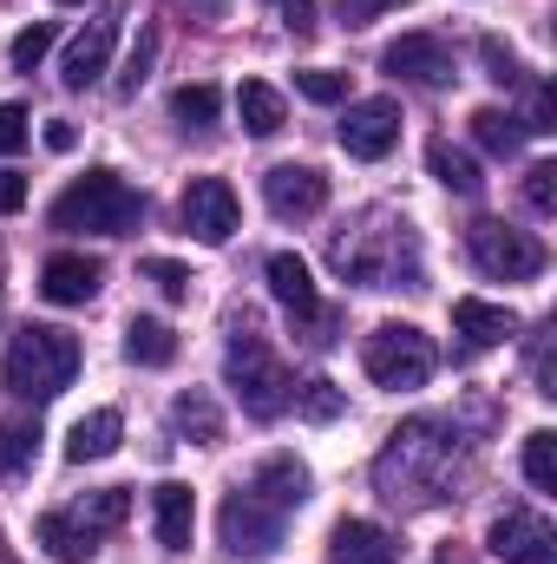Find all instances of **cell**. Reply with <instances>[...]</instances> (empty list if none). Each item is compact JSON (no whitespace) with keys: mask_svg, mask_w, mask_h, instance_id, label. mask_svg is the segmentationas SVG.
I'll return each instance as SVG.
<instances>
[{"mask_svg":"<svg viewBox=\"0 0 557 564\" xmlns=\"http://www.w3.org/2000/svg\"><path fill=\"white\" fill-rule=\"evenodd\" d=\"M433 564H466V558H452V552H446V558H433Z\"/></svg>","mask_w":557,"mask_h":564,"instance_id":"45","label":"cell"},{"mask_svg":"<svg viewBox=\"0 0 557 564\" xmlns=\"http://www.w3.org/2000/svg\"><path fill=\"white\" fill-rule=\"evenodd\" d=\"M282 525H288V512L263 506L250 486H237V492L223 499V512H217V532H223V552H230V558H270L282 545Z\"/></svg>","mask_w":557,"mask_h":564,"instance_id":"8","label":"cell"},{"mask_svg":"<svg viewBox=\"0 0 557 564\" xmlns=\"http://www.w3.org/2000/svg\"><path fill=\"white\" fill-rule=\"evenodd\" d=\"M263 276H270V295H276L295 322H321V295H315V276H308V263H302V257L276 250V257L263 263Z\"/></svg>","mask_w":557,"mask_h":564,"instance_id":"18","label":"cell"},{"mask_svg":"<svg viewBox=\"0 0 557 564\" xmlns=\"http://www.w3.org/2000/svg\"><path fill=\"white\" fill-rule=\"evenodd\" d=\"M119 440H125V421H119L112 408H99V414H86V421L73 426L66 459H73V466H86V459H112V453H119Z\"/></svg>","mask_w":557,"mask_h":564,"instance_id":"23","label":"cell"},{"mask_svg":"<svg viewBox=\"0 0 557 564\" xmlns=\"http://www.w3.org/2000/svg\"><path fill=\"white\" fill-rule=\"evenodd\" d=\"M243 486H250L263 506H276V512H295V506L308 499V466H302L295 453H270V459H263V466H256Z\"/></svg>","mask_w":557,"mask_h":564,"instance_id":"19","label":"cell"},{"mask_svg":"<svg viewBox=\"0 0 557 564\" xmlns=\"http://www.w3.org/2000/svg\"><path fill=\"white\" fill-rule=\"evenodd\" d=\"M59 7H86V0H59Z\"/></svg>","mask_w":557,"mask_h":564,"instance_id":"46","label":"cell"},{"mask_svg":"<svg viewBox=\"0 0 557 564\" xmlns=\"http://www.w3.org/2000/svg\"><path fill=\"white\" fill-rule=\"evenodd\" d=\"M525 479H532L538 492H557V433L551 426H538V433L525 440Z\"/></svg>","mask_w":557,"mask_h":564,"instance_id":"32","label":"cell"},{"mask_svg":"<svg viewBox=\"0 0 557 564\" xmlns=\"http://www.w3.org/2000/svg\"><path fill=\"white\" fill-rule=\"evenodd\" d=\"M237 119H243L250 139H276L282 126H288V106H282V93L270 79H243L237 86Z\"/></svg>","mask_w":557,"mask_h":564,"instance_id":"22","label":"cell"},{"mask_svg":"<svg viewBox=\"0 0 557 564\" xmlns=\"http://www.w3.org/2000/svg\"><path fill=\"white\" fill-rule=\"evenodd\" d=\"M184 7H197L204 20H217V13H223V0H184Z\"/></svg>","mask_w":557,"mask_h":564,"instance_id":"43","label":"cell"},{"mask_svg":"<svg viewBox=\"0 0 557 564\" xmlns=\"http://www.w3.org/2000/svg\"><path fill=\"white\" fill-rule=\"evenodd\" d=\"M26 144V106H0V158Z\"/></svg>","mask_w":557,"mask_h":564,"instance_id":"38","label":"cell"},{"mask_svg":"<svg viewBox=\"0 0 557 564\" xmlns=\"http://www.w3.org/2000/svg\"><path fill=\"white\" fill-rule=\"evenodd\" d=\"M33 539H40V552L53 564H86L92 552H99V539L73 519V512H46L40 525H33Z\"/></svg>","mask_w":557,"mask_h":564,"instance_id":"21","label":"cell"},{"mask_svg":"<svg viewBox=\"0 0 557 564\" xmlns=\"http://www.w3.org/2000/svg\"><path fill=\"white\" fill-rule=\"evenodd\" d=\"M485 545H492V558H505V564H551L557 558L551 519H545V512H532V506L499 512V519H492V532H485Z\"/></svg>","mask_w":557,"mask_h":564,"instance_id":"11","label":"cell"},{"mask_svg":"<svg viewBox=\"0 0 557 564\" xmlns=\"http://www.w3.org/2000/svg\"><path fill=\"white\" fill-rule=\"evenodd\" d=\"M171 433H184L190 446H217V440H223V414H217L204 394H177V401H171Z\"/></svg>","mask_w":557,"mask_h":564,"instance_id":"26","label":"cell"},{"mask_svg":"<svg viewBox=\"0 0 557 564\" xmlns=\"http://www.w3.org/2000/svg\"><path fill=\"white\" fill-rule=\"evenodd\" d=\"M171 112H177L184 132H210L217 112H223V99H217V86H177L171 93Z\"/></svg>","mask_w":557,"mask_h":564,"instance_id":"29","label":"cell"},{"mask_svg":"<svg viewBox=\"0 0 557 564\" xmlns=\"http://www.w3.org/2000/svg\"><path fill=\"white\" fill-rule=\"evenodd\" d=\"M426 164H433V177L446 184V191H459V197H479V164H472V151H459L452 139H433L426 144Z\"/></svg>","mask_w":557,"mask_h":564,"instance_id":"24","label":"cell"},{"mask_svg":"<svg viewBox=\"0 0 557 564\" xmlns=\"http://www.w3.org/2000/svg\"><path fill=\"white\" fill-rule=\"evenodd\" d=\"M288 33H315V0H270Z\"/></svg>","mask_w":557,"mask_h":564,"instance_id":"40","label":"cell"},{"mask_svg":"<svg viewBox=\"0 0 557 564\" xmlns=\"http://www.w3.org/2000/svg\"><path fill=\"white\" fill-rule=\"evenodd\" d=\"M151 59H157V33H151V26H139L132 53H125V66H119V99H132L144 79H151Z\"/></svg>","mask_w":557,"mask_h":564,"instance_id":"33","label":"cell"},{"mask_svg":"<svg viewBox=\"0 0 557 564\" xmlns=\"http://www.w3.org/2000/svg\"><path fill=\"white\" fill-rule=\"evenodd\" d=\"M335 139L348 158H387L394 144H401V106L394 99H348V112H341V126H335Z\"/></svg>","mask_w":557,"mask_h":564,"instance_id":"10","label":"cell"},{"mask_svg":"<svg viewBox=\"0 0 557 564\" xmlns=\"http://www.w3.org/2000/svg\"><path fill=\"white\" fill-rule=\"evenodd\" d=\"M151 525H157V545H164V552H190V532H197V499H190V486L164 479V486L151 492Z\"/></svg>","mask_w":557,"mask_h":564,"instance_id":"20","label":"cell"},{"mask_svg":"<svg viewBox=\"0 0 557 564\" xmlns=\"http://www.w3.org/2000/svg\"><path fill=\"white\" fill-rule=\"evenodd\" d=\"M223 381H230V394H237V408L250 421H276V414H288V401H295V381H288V368L276 361V348L256 328H243V322H237V335L223 348Z\"/></svg>","mask_w":557,"mask_h":564,"instance_id":"5","label":"cell"},{"mask_svg":"<svg viewBox=\"0 0 557 564\" xmlns=\"http://www.w3.org/2000/svg\"><path fill=\"white\" fill-rule=\"evenodd\" d=\"M381 73H394L407 86H452V53H446L439 33H401L381 53Z\"/></svg>","mask_w":557,"mask_h":564,"instance_id":"13","label":"cell"},{"mask_svg":"<svg viewBox=\"0 0 557 564\" xmlns=\"http://www.w3.org/2000/svg\"><path fill=\"white\" fill-rule=\"evenodd\" d=\"M295 408H302V421L328 426V421H341V414H348V394H341L335 381H321V375H315V381H302V388H295Z\"/></svg>","mask_w":557,"mask_h":564,"instance_id":"30","label":"cell"},{"mask_svg":"<svg viewBox=\"0 0 557 564\" xmlns=\"http://www.w3.org/2000/svg\"><path fill=\"white\" fill-rule=\"evenodd\" d=\"M335 270L348 282H361V289H394V282L414 289V276H419L414 224L394 217V210H368L348 237H335Z\"/></svg>","mask_w":557,"mask_h":564,"instance_id":"2","label":"cell"},{"mask_svg":"<svg viewBox=\"0 0 557 564\" xmlns=\"http://www.w3.org/2000/svg\"><path fill=\"white\" fill-rule=\"evenodd\" d=\"M40 459V421H7L0 426V473H26Z\"/></svg>","mask_w":557,"mask_h":564,"instance_id":"31","label":"cell"},{"mask_svg":"<svg viewBox=\"0 0 557 564\" xmlns=\"http://www.w3.org/2000/svg\"><path fill=\"white\" fill-rule=\"evenodd\" d=\"M139 217H144V197L119 171H86L53 204V230H73V237H132Z\"/></svg>","mask_w":557,"mask_h":564,"instance_id":"4","label":"cell"},{"mask_svg":"<svg viewBox=\"0 0 557 564\" xmlns=\"http://www.w3.org/2000/svg\"><path fill=\"white\" fill-rule=\"evenodd\" d=\"M99 282H106V263L99 257H46V270H40V295L46 302H59V308H79V302H92L99 295Z\"/></svg>","mask_w":557,"mask_h":564,"instance_id":"15","label":"cell"},{"mask_svg":"<svg viewBox=\"0 0 557 564\" xmlns=\"http://www.w3.org/2000/svg\"><path fill=\"white\" fill-rule=\"evenodd\" d=\"M328 564H401V539L374 519H341L328 532Z\"/></svg>","mask_w":557,"mask_h":564,"instance_id":"14","label":"cell"},{"mask_svg":"<svg viewBox=\"0 0 557 564\" xmlns=\"http://www.w3.org/2000/svg\"><path fill=\"white\" fill-rule=\"evenodd\" d=\"M263 204L276 210L282 224H302L328 204V177L315 164H270L263 171Z\"/></svg>","mask_w":557,"mask_h":564,"instance_id":"12","label":"cell"},{"mask_svg":"<svg viewBox=\"0 0 557 564\" xmlns=\"http://www.w3.org/2000/svg\"><path fill=\"white\" fill-rule=\"evenodd\" d=\"M525 204H532L538 217L557 210V164H532V171H525Z\"/></svg>","mask_w":557,"mask_h":564,"instance_id":"37","label":"cell"},{"mask_svg":"<svg viewBox=\"0 0 557 564\" xmlns=\"http://www.w3.org/2000/svg\"><path fill=\"white\" fill-rule=\"evenodd\" d=\"M374 7H401V0H361V13H374Z\"/></svg>","mask_w":557,"mask_h":564,"instance_id":"44","label":"cell"},{"mask_svg":"<svg viewBox=\"0 0 557 564\" xmlns=\"http://www.w3.org/2000/svg\"><path fill=\"white\" fill-rule=\"evenodd\" d=\"M112 40H119V20H92L73 46H66V59H59V79L73 86V93H86V86H99V73H106V59H112Z\"/></svg>","mask_w":557,"mask_h":564,"instance_id":"17","label":"cell"},{"mask_svg":"<svg viewBox=\"0 0 557 564\" xmlns=\"http://www.w3.org/2000/svg\"><path fill=\"white\" fill-rule=\"evenodd\" d=\"M13 210H26V177L0 164V217H13Z\"/></svg>","mask_w":557,"mask_h":564,"instance_id":"41","label":"cell"},{"mask_svg":"<svg viewBox=\"0 0 557 564\" xmlns=\"http://www.w3.org/2000/svg\"><path fill=\"white\" fill-rule=\"evenodd\" d=\"M92 539H106V532H119L125 519H132V492H119V486H106V492H86L79 506H66Z\"/></svg>","mask_w":557,"mask_h":564,"instance_id":"25","label":"cell"},{"mask_svg":"<svg viewBox=\"0 0 557 564\" xmlns=\"http://www.w3.org/2000/svg\"><path fill=\"white\" fill-rule=\"evenodd\" d=\"M79 375V335L53 328V322H26L13 341H7V361H0V381L7 394L20 401H59Z\"/></svg>","mask_w":557,"mask_h":564,"instance_id":"3","label":"cell"},{"mask_svg":"<svg viewBox=\"0 0 557 564\" xmlns=\"http://www.w3.org/2000/svg\"><path fill=\"white\" fill-rule=\"evenodd\" d=\"M139 270H144V282H151L157 295H171V302H184V295H190V270H184V263H171V257H144Z\"/></svg>","mask_w":557,"mask_h":564,"instance_id":"36","label":"cell"},{"mask_svg":"<svg viewBox=\"0 0 557 564\" xmlns=\"http://www.w3.org/2000/svg\"><path fill=\"white\" fill-rule=\"evenodd\" d=\"M452 335H459L466 348H499V341H512V335H518V315H512L505 302L459 295V302H452Z\"/></svg>","mask_w":557,"mask_h":564,"instance_id":"16","label":"cell"},{"mask_svg":"<svg viewBox=\"0 0 557 564\" xmlns=\"http://www.w3.org/2000/svg\"><path fill=\"white\" fill-rule=\"evenodd\" d=\"M40 139H46V151H73L79 132H73V119H46V132H40Z\"/></svg>","mask_w":557,"mask_h":564,"instance_id":"42","label":"cell"},{"mask_svg":"<svg viewBox=\"0 0 557 564\" xmlns=\"http://www.w3.org/2000/svg\"><path fill=\"white\" fill-rule=\"evenodd\" d=\"M295 93L315 99V106H341V99H348V79L328 73V66H308V73H295Z\"/></svg>","mask_w":557,"mask_h":564,"instance_id":"35","label":"cell"},{"mask_svg":"<svg viewBox=\"0 0 557 564\" xmlns=\"http://www.w3.org/2000/svg\"><path fill=\"white\" fill-rule=\"evenodd\" d=\"M46 53H53V26H46V20H33V26H26V33H13V46H7V59H13L20 73H33Z\"/></svg>","mask_w":557,"mask_h":564,"instance_id":"34","label":"cell"},{"mask_svg":"<svg viewBox=\"0 0 557 564\" xmlns=\"http://www.w3.org/2000/svg\"><path fill=\"white\" fill-rule=\"evenodd\" d=\"M177 217H184V230H190L197 243H210V250L230 243V237L243 230V204H237V191H230L223 177H190Z\"/></svg>","mask_w":557,"mask_h":564,"instance_id":"9","label":"cell"},{"mask_svg":"<svg viewBox=\"0 0 557 564\" xmlns=\"http://www.w3.org/2000/svg\"><path fill=\"white\" fill-rule=\"evenodd\" d=\"M485 66H492V79H499V86H518V79H525V66H518L499 40H485Z\"/></svg>","mask_w":557,"mask_h":564,"instance_id":"39","label":"cell"},{"mask_svg":"<svg viewBox=\"0 0 557 564\" xmlns=\"http://www.w3.org/2000/svg\"><path fill=\"white\" fill-rule=\"evenodd\" d=\"M472 139L485 144L492 158H512L532 132H525V119H512V112H499V106H479V112H472Z\"/></svg>","mask_w":557,"mask_h":564,"instance_id":"27","label":"cell"},{"mask_svg":"<svg viewBox=\"0 0 557 564\" xmlns=\"http://www.w3.org/2000/svg\"><path fill=\"white\" fill-rule=\"evenodd\" d=\"M361 368H368L374 388H387V394H414V388L433 381L439 355H433V335H419L414 322H381V328L361 341Z\"/></svg>","mask_w":557,"mask_h":564,"instance_id":"6","label":"cell"},{"mask_svg":"<svg viewBox=\"0 0 557 564\" xmlns=\"http://www.w3.org/2000/svg\"><path fill=\"white\" fill-rule=\"evenodd\" d=\"M466 243H472V263H479L485 276H499V282H532V276H545V243H538L532 230H518V224L479 217Z\"/></svg>","mask_w":557,"mask_h":564,"instance_id":"7","label":"cell"},{"mask_svg":"<svg viewBox=\"0 0 557 564\" xmlns=\"http://www.w3.org/2000/svg\"><path fill=\"white\" fill-rule=\"evenodd\" d=\"M452 473H459V433L446 421H433V414L401 421L394 440H387V453L374 459L381 499H387V506H407V512L452 499Z\"/></svg>","mask_w":557,"mask_h":564,"instance_id":"1","label":"cell"},{"mask_svg":"<svg viewBox=\"0 0 557 564\" xmlns=\"http://www.w3.org/2000/svg\"><path fill=\"white\" fill-rule=\"evenodd\" d=\"M125 355H132L139 368H164V361L177 355V335H171L164 322H151V315H139V322L125 328Z\"/></svg>","mask_w":557,"mask_h":564,"instance_id":"28","label":"cell"}]
</instances>
